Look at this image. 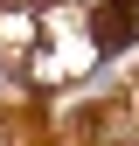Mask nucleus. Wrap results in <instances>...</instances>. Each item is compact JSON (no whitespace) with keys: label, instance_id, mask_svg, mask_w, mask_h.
Returning a JSON list of instances; mask_svg holds the SVG:
<instances>
[{"label":"nucleus","instance_id":"nucleus-1","mask_svg":"<svg viewBox=\"0 0 139 146\" xmlns=\"http://www.w3.org/2000/svg\"><path fill=\"white\" fill-rule=\"evenodd\" d=\"M0 49L35 90H56L83 77L97 56L91 14H77L70 0H0Z\"/></svg>","mask_w":139,"mask_h":146},{"label":"nucleus","instance_id":"nucleus-2","mask_svg":"<svg viewBox=\"0 0 139 146\" xmlns=\"http://www.w3.org/2000/svg\"><path fill=\"white\" fill-rule=\"evenodd\" d=\"M91 42H97V56L104 49H132L139 42V0H104V7H91Z\"/></svg>","mask_w":139,"mask_h":146}]
</instances>
